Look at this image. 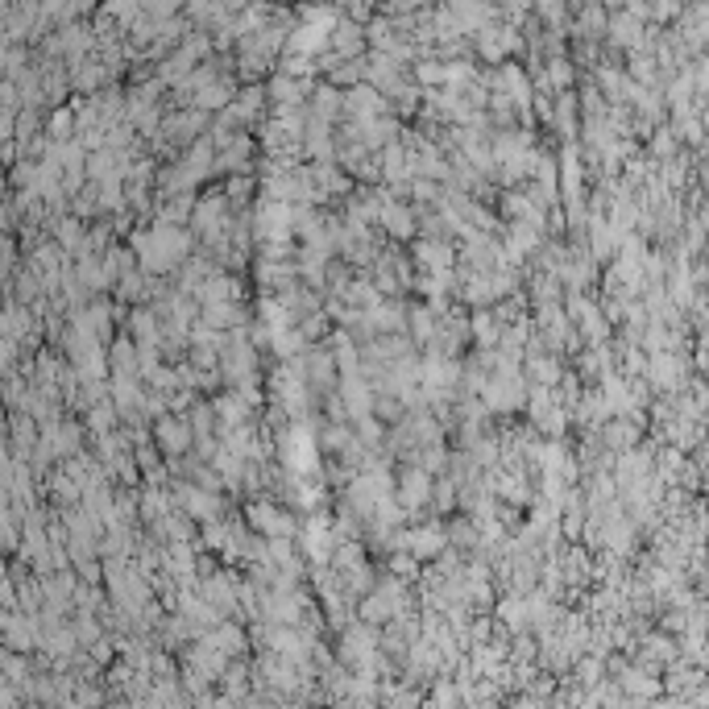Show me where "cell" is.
I'll return each instance as SVG.
<instances>
[{
    "label": "cell",
    "mask_w": 709,
    "mask_h": 709,
    "mask_svg": "<svg viewBox=\"0 0 709 709\" xmlns=\"http://www.w3.org/2000/svg\"><path fill=\"white\" fill-rule=\"evenodd\" d=\"M154 448L162 452V457H187V452L195 448V428L187 423V415H162L158 423H154Z\"/></svg>",
    "instance_id": "cell-5"
},
{
    "label": "cell",
    "mask_w": 709,
    "mask_h": 709,
    "mask_svg": "<svg viewBox=\"0 0 709 709\" xmlns=\"http://www.w3.org/2000/svg\"><path fill=\"white\" fill-rule=\"evenodd\" d=\"M365 30L357 21H336V30H332V59L340 63H357L361 54H365Z\"/></svg>",
    "instance_id": "cell-17"
},
{
    "label": "cell",
    "mask_w": 709,
    "mask_h": 709,
    "mask_svg": "<svg viewBox=\"0 0 709 709\" xmlns=\"http://www.w3.org/2000/svg\"><path fill=\"white\" fill-rule=\"evenodd\" d=\"M249 158H253V141L245 137V133H237L229 146H220L216 150V170L220 175H249Z\"/></svg>",
    "instance_id": "cell-19"
},
{
    "label": "cell",
    "mask_w": 709,
    "mask_h": 709,
    "mask_svg": "<svg viewBox=\"0 0 709 709\" xmlns=\"http://www.w3.org/2000/svg\"><path fill=\"white\" fill-rule=\"evenodd\" d=\"M307 112H311V121H320V125H332L340 112H345V92L332 88V83H320L316 96L307 100Z\"/></svg>",
    "instance_id": "cell-20"
},
{
    "label": "cell",
    "mask_w": 709,
    "mask_h": 709,
    "mask_svg": "<svg viewBox=\"0 0 709 709\" xmlns=\"http://www.w3.org/2000/svg\"><path fill=\"white\" fill-rule=\"evenodd\" d=\"M403 548H407L415 560L440 556V552L448 548V527H444V523H419V527L403 531Z\"/></svg>",
    "instance_id": "cell-13"
},
{
    "label": "cell",
    "mask_w": 709,
    "mask_h": 709,
    "mask_svg": "<svg viewBox=\"0 0 709 709\" xmlns=\"http://www.w3.org/2000/svg\"><path fill=\"white\" fill-rule=\"evenodd\" d=\"M390 573H394V577H399V573H403V577H415V556H411V552H399V556L390 560Z\"/></svg>",
    "instance_id": "cell-34"
},
{
    "label": "cell",
    "mask_w": 709,
    "mask_h": 709,
    "mask_svg": "<svg viewBox=\"0 0 709 709\" xmlns=\"http://www.w3.org/2000/svg\"><path fill=\"white\" fill-rule=\"evenodd\" d=\"M299 361H303V374H307L311 390H320V394H336V390H332V386H336V357H332V349H328V345H311Z\"/></svg>",
    "instance_id": "cell-12"
},
{
    "label": "cell",
    "mask_w": 709,
    "mask_h": 709,
    "mask_svg": "<svg viewBox=\"0 0 709 709\" xmlns=\"http://www.w3.org/2000/svg\"><path fill=\"white\" fill-rule=\"evenodd\" d=\"M651 158H664V162L676 158V129L672 125L656 129V137H651Z\"/></svg>",
    "instance_id": "cell-29"
},
{
    "label": "cell",
    "mask_w": 709,
    "mask_h": 709,
    "mask_svg": "<svg viewBox=\"0 0 709 709\" xmlns=\"http://www.w3.org/2000/svg\"><path fill=\"white\" fill-rule=\"evenodd\" d=\"M129 249H133V258L141 266V274H170V270H183L191 258V237L183 229H175V224H158L154 220V229H137L129 237Z\"/></svg>",
    "instance_id": "cell-1"
},
{
    "label": "cell",
    "mask_w": 709,
    "mask_h": 709,
    "mask_svg": "<svg viewBox=\"0 0 709 709\" xmlns=\"http://www.w3.org/2000/svg\"><path fill=\"white\" fill-rule=\"evenodd\" d=\"M345 117L349 125H374L386 117V96L378 88H370V83H357V88L345 92Z\"/></svg>",
    "instance_id": "cell-8"
},
{
    "label": "cell",
    "mask_w": 709,
    "mask_h": 709,
    "mask_svg": "<svg viewBox=\"0 0 709 709\" xmlns=\"http://www.w3.org/2000/svg\"><path fill=\"white\" fill-rule=\"evenodd\" d=\"M477 531H481V527L465 515V519H457V523H448V544H461V548H465V544H477Z\"/></svg>",
    "instance_id": "cell-30"
},
{
    "label": "cell",
    "mask_w": 709,
    "mask_h": 709,
    "mask_svg": "<svg viewBox=\"0 0 709 709\" xmlns=\"http://www.w3.org/2000/svg\"><path fill=\"white\" fill-rule=\"evenodd\" d=\"M88 233H92V229H83L79 216H63L59 224H54V245H59L67 258H79V253L88 249Z\"/></svg>",
    "instance_id": "cell-22"
},
{
    "label": "cell",
    "mask_w": 709,
    "mask_h": 709,
    "mask_svg": "<svg viewBox=\"0 0 709 709\" xmlns=\"http://www.w3.org/2000/svg\"><path fill=\"white\" fill-rule=\"evenodd\" d=\"M685 378H689V357L685 353H656L647 361V386H656L664 394H676Z\"/></svg>",
    "instance_id": "cell-10"
},
{
    "label": "cell",
    "mask_w": 709,
    "mask_h": 709,
    "mask_svg": "<svg viewBox=\"0 0 709 709\" xmlns=\"http://www.w3.org/2000/svg\"><path fill=\"white\" fill-rule=\"evenodd\" d=\"M444 79H448V63L436 59V54L415 63V83H423V88H444Z\"/></svg>",
    "instance_id": "cell-28"
},
{
    "label": "cell",
    "mask_w": 709,
    "mask_h": 709,
    "mask_svg": "<svg viewBox=\"0 0 709 709\" xmlns=\"http://www.w3.org/2000/svg\"><path fill=\"white\" fill-rule=\"evenodd\" d=\"M374 415H382V419H403V403L394 399V394H378Z\"/></svg>",
    "instance_id": "cell-32"
},
{
    "label": "cell",
    "mask_w": 709,
    "mask_h": 709,
    "mask_svg": "<svg viewBox=\"0 0 709 709\" xmlns=\"http://www.w3.org/2000/svg\"><path fill=\"white\" fill-rule=\"evenodd\" d=\"M527 378L519 374H490L486 378V390H481V403H486L490 415H510V411H519L527 403Z\"/></svg>",
    "instance_id": "cell-4"
},
{
    "label": "cell",
    "mask_w": 709,
    "mask_h": 709,
    "mask_svg": "<svg viewBox=\"0 0 709 709\" xmlns=\"http://www.w3.org/2000/svg\"><path fill=\"white\" fill-rule=\"evenodd\" d=\"M610 361H614L610 345H602V349H585V353H581V378L602 386V382L610 378Z\"/></svg>",
    "instance_id": "cell-25"
},
{
    "label": "cell",
    "mask_w": 709,
    "mask_h": 709,
    "mask_svg": "<svg viewBox=\"0 0 709 709\" xmlns=\"http://www.w3.org/2000/svg\"><path fill=\"white\" fill-rule=\"evenodd\" d=\"M473 42H477V54H481V59L502 67V63H506V54L523 46V34L515 30V25H506V21H490Z\"/></svg>",
    "instance_id": "cell-6"
},
{
    "label": "cell",
    "mask_w": 709,
    "mask_h": 709,
    "mask_svg": "<svg viewBox=\"0 0 709 709\" xmlns=\"http://www.w3.org/2000/svg\"><path fill=\"white\" fill-rule=\"evenodd\" d=\"M104 63L100 59H83L79 67H71V88L75 92H88V96H100V83H104Z\"/></svg>",
    "instance_id": "cell-24"
},
{
    "label": "cell",
    "mask_w": 709,
    "mask_h": 709,
    "mask_svg": "<svg viewBox=\"0 0 709 709\" xmlns=\"http://www.w3.org/2000/svg\"><path fill=\"white\" fill-rule=\"evenodd\" d=\"M245 527L258 531V535H266V540H291V535H303V531H299V519L291 515V510L274 506L270 498H253V502L245 506Z\"/></svg>",
    "instance_id": "cell-2"
},
{
    "label": "cell",
    "mask_w": 709,
    "mask_h": 709,
    "mask_svg": "<svg viewBox=\"0 0 709 709\" xmlns=\"http://www.w3.org/2000/svg\"><path fill=\"white\" fill-rule=\"evenodd\" d=\"M212 407H216V419H220V436H229V432H241V428H249V399H245L241 390L220 394V399H216Z\"/></svg>",
    "instance_id": "cell-18"
},
{
    "label": "cell",
    "mask_w": 709,
    "mask_h": 709,
    "mask_svg": "<svg viewBox=\"0 0 709 709\" xmlns=\"http://www.w3.org/2000/svg\"><path fill=\"white\" fill-rule=\"evenodd\" d=\"M175 498H179V510L187 519L195 523H216L224 515V502L216 490H204V486H191V481H183V486H175Z\"/></svg>",
    "instance_id": "cell-7"
},
{
    "label": "cell",
    "mask_w": 709,
    "mask_h": 709,
    "mask_svg": "<svg viewBox=\"0 0 709 709\" xmlns=\"http://www.w3.org/2000/svg\"><path fill=\"white\" fill-rule=\"evenodd\" d=\"M457 494H461V486H457V481H440V486H436V506H440V510H452V502H457Z\"/></svg>",
    "instance_id": "cell-33"
},
{
    "label": "cell",
    "mask_w": 709,
    "mask_h": 709,
    "mask_svg": "<svg viewBox=\"0 0 709 709\" xmlns=\"http://www.w3.org/2000/svg\"><path fill=\"white\" fill-rule=\"evenodd\" d=\"M108 370H112V378H125V382L141 378V349H137V340L129 332H121L108 345Z\"/></svg>",
    "instance_id": "cell-15"
},
{
    "label": "cell",
    "mask_w": 709,
    "mask_h": 709,
    "mask_svg": "<svg viewBox=\"0 0 709 709\" xmlns=\"http://www.w3.org/2000/svg\"><path fill=\"white\" fill-rule=\"evenodd\" d=\"M253 233H258L262 245H291V237H295V208L262 200L258 208H253Z\"/></svg>",
    "instance_id": "cell-3"
},
{
    "label": "cell",
    "mask_w": 709,
    "mask_h": 709,
    "mask_svg": "<svg viewBox=\"0 0 709 709\" xmlns=\"http://www.w3.org/2000/svg\"><path fill=\"white\" fill-rule=\"evenodd\" d=\"M469 324H473V336H477L481 353H490V349H498V345H502V324H498L494 311H477V316H473Z\"/></svg>",
    "instance_id": "cell-26"
},
{
    "label": "cell",
    "mask_w": 709,
    "mask_h": 709,
    "mask_svg": "<svg viewBox=\"0 0 709 709\" xmlns=\"http://www.w3.org/2000/svg\"><path fill=\"white\" fill-rule=\"evenodd\" d=\"M200 307H216V303H241V282L229 274V270H220L208 287L200 291V299H195Z\"/></svg>",
    "instance_id": "cell-23"
},
{
    "label": "cell",
    "mask_w": 709,
    "mask_h": 709,
    "mask_svg": "<svg viewBox=\"0 0 709 709\" xmlns=\"http://www.w3.org/2000/svg\"><path fill=\"white\" fill-rule=\"evenodd\" d=\"M394 498H399L403 510H423V506H428V502L436 498V481H432V473H428V469H419V465L403 469V473H399V486H394Z\"/></svg>",
    "instance_id": "cell-9"
},
{
    "label": "cell",
    "mask_w": 709,
    "mask_h": 709,
    "mask_svg": "<svg viewBox=\"0 0 709 709\" xmlns=\"http://www.w3.org/2000/svg\"><path fill=\"white\" fill-rule=\"evenodd\" d=\"M411 262L423 270V274H452L457 270V249L440 237H419L415 249H411Z\"/></svg>",
    "instance_id": "cell-11"
},
{
    "label": "cell",
    "mask_w": 709,
    "mask_h": 709,
    "mask_svg": "<svg viewBox=\"0 0 709 709\" xmlns=\"http://www.w3.org/2000/svg\"><path fill=\"white\" fill-rule=\"evenodd\" d=\"M378 224H382V229H386L394 241H407V237L419 233L415 212H411L403 200H394V195H386V200H382V216H378Z\"/></svg>",
    "instance_id": "cell-16"
},
{
    "label": "cell",
    "mask_w": 709,
    "mask_h": 709,
    "mask_svg": "<svg viewBox=\"0 0 709 709\" xmlns=\"http://www.w3.org/2000/svg\"><path fill=\"white\" fill-rule=\"evenodd\" d=\"M224 195H229L233 204H245L249 195H253V179H249V175H237V179H229V191H224Z\"/></svg>",
    "instance_id": "cell-31"
},
{
    "label": "cell",
    "mask_w": 709,
    "mask_h": 709,
    "mask_svg": "<svg viewBox=\"0 0 709 709\" xmlns=\"http://www.w3.org/2000/svg\"><path fill=\"white\" fill-rule=\"evenodd\" d=\"M332 523H324V519H311L307 527H303V548H307V556L316 560V564H324V560H332L336 556V540H332Z\"/></svg>",
    "instance_id": "cell-21"
},
{
    "label": "cell",
    "mask_w": 709,
    "mask_h": 709,
    "mask_svg": "<svg viewBox=\"0 0 709 709\" xmlns=\"http://www.w3.org/2000/svg\"><path fill=\"white\" fill-rule=\"evenodd\" d=\"M340 403H345V411H349V419H374V390H370V382H365V374H345V382H340Z\"/></svg>",
    "instance_id": "cell-14"
},
{
    "label": "cell",
    "mask_w": 709,
    "mask_h": 709,
    "mask_svg": "<svg viewBox=\"0 0 709 709\" xmlns=\"http://www.w3.org/2000/svg\"><path fill=\"white\" fill-rule=\"evenodd\" d=\"M552 125L560 129V133H577V96L573 92H564V96H556V108H552Z\"/></svg>",
    "instance_id": "cell-27"
}]
</instances>
